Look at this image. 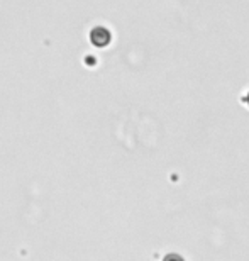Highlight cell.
I'll list each match as a JSON object with an SVG mask.
<instances>
[{
  "mask_svg": "<svg viewBox=\"0 0 249 261\" xmlns=\"http://www.w3.org/2000/svg\"><path fill=\"white\" fill-rule=\"evenodd\" d=\"M246 102L249 103V93H247V97H246Z\"/></svg>",
  "mask_w": 249,
  "mask_h": 261,
  "instance_id": "cell-2",
  "label": "cell"
},
{
  "mask_svg": "<svg viewBox=\"0 0 249 261\" xmlns=\"http://www.w3.org/2000/svg\"><path fill=\"white\" fill-rule=\"evenodd\" d=\"M112 36H110V31L107 28H102V25H97L90 31V41L93 46L97 48H105V46L110 43Z\"/></svg>",
  "mask_w": 249,
  "mask_h": 261,
  "instance_id": "cell-1",
  "label": "cell"
}]
</instances>
